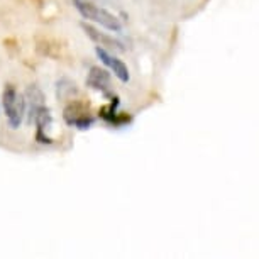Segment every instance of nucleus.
<instances>
[{
	"mask_svg": "<svg viewBox=\"0 0 259 259\" xmlns=\"http://www.w3.org/2000/svg\"><path fill=\"white\" fill-rule=\"evenodd\" d=\"M73 6H75L78 12H80V16L83 19H87V21L100 24L102 27L109 29L112 32L122 31L120 21L112 12L107 11V9L95 6V4H92V2H87V0H73Z\"/></svg>",
	"mask_w": 259,
	"mask_h": 259,
	"instance_id": "f257e3e1",
	"label": "nucleus"
},
{
	"mask_svg": "<svg viewBox=\"0 0 259 259\" xmlns=\"http://www.w3.org/2000/svg\"><path fill=\"white\" fill-rule=\"evenodd\" d=\"M2 107L6 112L7 122L12 129H19V125L22 124V119L26 115V100L24 95L14 89L12 85H6L2 95Z\"/></svg>",
	"mask_w": 259,
	"mask_h": 259,
	"instance_id": "f03ea898",
	"label": "nucleus"
},
{
	"mask_svg": "<svg viewBox=\"0 0 259 259\" xmlns=\"http://www.w3.org/2000/svg\"><path fill=\"white\" fill-rule=\"evenodd\" d=\"M63 117H65L68 125H73L80 131L90 129L95 122L94 117L90 115L89 107H87L85 104H81V102H71V104L65 109Z\"/></svg>",
	"mask_w": 259,
	"mask_h": 259,
	"instance_id": "7ed1b4c3",
	"label": "nucleus"
},
{
	"mask_svg": "<svg viewBox=\"0 0 259 259\" xmlns=\"http://www.w3.org/2000/svg\"><path fill=\"white\" fill-rule=\"evenodd\" d=\"M87 85H89L90 89L100 92L102 95L110 97V99H115L114 94H112V78H110V73L107 71V70H104V68L92 66L89 76H87Z\"/></svg>",
	"mask_w": 259,
	"mask_h": 259,
	"instance_id": "20e7f679",
	"label": "nucleus"
},
{
	"mask_svg": "<svg viewBox=\"0 0 259 259\" xmlns=\"http://www.w3.org/2000/svg\"><path fill=\"white\" fill-rule=\"evenodd\" d=\"M95 53H97V56H99V60L104 63V65L109 68V70L114 73V75L119 78V80L122 83H127L129 81V68H127V65L122 60H119V58H115L112 53H109L107 50H104V48H100V46H97L95 48Z\"/></svg>",
	"mask_w": 259,
	"mask_h": 259,
	"instance_id": "39448f33",
	"label": "nucleus"
},
{
	"mask_svg": "<svg viewBox=\"0 0 259 259\" xmlns=\"http://www.w3.org/2000/svg\"><path fill=\"white\" fill-rule=\"evenodd\" d=\"M24 100H26V109H27V120H29V124H31L34 115L46 105V99H45L42 90L39 89L37 85H29L26 90V95H24Z\"/></svg>",
	"mask_w": 259,
	"mask_h": 259,
	"instance_id": "423d86ee",
	"label": "nucleus"
},
{
	"mask_svg": "<svg viewBox=\"0 0 259 259\" xmlns=\"http://www.w3.org/2000/svg\"><path fill=\"white\" fill-rule=\"evenodd\" d=\"M81 27H83V31L87 32V36H89L92 41H95L100 48H104V50H115V51H124L125 50L120 41H117V39L109 36V34L100 32L99 29L92 27V26H89V24H81Z\"/></svg>",
	"mask_w": 259,
	"mask_h": 259,
	"instance_id": "0eeeda50",
	"label": "nucleus"
},
{
	"mask_svg": "<svg viewBox=\"0 0 259 259\" xmlns=\"http://www.w3.org/2000/svg\"><path fill=\"white\" fill-rule=\"evenodd\" d=\"M117 107H119V99H112V102L107 107L100 110V117L104 119L105 122L109 124H114V125H122L125 122H129V117L127 115H119L117 114Z\"/></svg>",
	"mask_w": 259,
	"mask_h": 259,
	"instance_id": "6e6552de",
	"label": "nucleus"
},
{
	"mask_svg": "<svg viewBox=\"0 0 259 259\" xmlns=\"http://www.w3.org/2000/svg\"><path fill=\"white\" fill-rule=\"evenodd\" d=\"M75 92H76L75 81H70V80H66V78H63L61 81H58V97L66 99V97L73 95Z\"/></svg>",
	"mask_w": 259,
	"mask_h": 259,
	"instance_id": "1a4fd4ad",
	"label": "nucleus"
}]
</instances>
